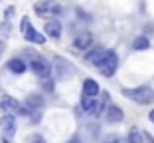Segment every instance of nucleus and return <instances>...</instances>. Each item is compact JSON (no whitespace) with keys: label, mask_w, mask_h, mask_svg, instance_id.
Instances as JSON below:
<instances>
[{"label":"nucleus","mask_w":154,"mask_h":143,"mask_svg":"<svg viewBox=\"0 0 154 143\" xmlns=\"http://www.w3.org/2000/svg\"><path fill=\"white\" fill-rule=\"evenodd\" d=\"M26 106H28V109H30V111H34V107H42V106H44V97L34 93V96H30L26 99Z\"/></svg>","instance_id":"15"},{"label":"nucleus","mask_w":154,"mask_h":143,"mask_svg":"<svg viewBox=\"0 0 154 143\" xmlns=\"http://www.w3.org/2000/svg\"><path fill=\"white\" fill-rule=\"evenodd\" d=\"M105 119L109 121V123H121L122 119H125V111L121 109L119 106H115V103H109V106L105 107Z\"/></svg>","instance_id":"7"},{"label":"nucleus","mask_w":154,"mask_h":143,"mask_svg":"<svg viewBox=\"0 0 154 143\" xmlns=\"http://www.w3.org/2000/svg\"><path fill=\"white\" fill-rule=\"evenodd\" d=\"M40 83H42V88H44L45 92H54V80H51V76L40 78Z\"/></svg>","instance_id":"17"},{"label":"nucleus","mask_w":154,"mask_h":143,"mask_svg":"<svg viewBox=\"0 0 154 143\" xmlns=\"http://www.w3.org/2000/svg\"><path fill=\"white\" fill-rule=\"evenodd\" d=\"M148 48H150V40L146 36H136L134 42H132V50H136V52H144Z\"/></svg>","instance_id":"13"},{"label":"nucleus","mask_w":154,"mask_h":143,"mask_svg":"<svg viewBox=\"0 0 154 143\" xmlns=\"http://www.w3.org/2000/svg\"><path fill=\"white\" fill-rule=\"evenodd\" d=\"M12 14H16V8H14V6H8L6 12H4V16H6V18H12Z\"/></svg>","instance_id":"18"},{"label":"nucleus","mask_w":154,"mask_h":143,"mask_svg":"<svg viewBox=\"0 0 154 143\" xmlns=\"http://www.w3.org/2000/svg\"><path fill=\"white\" fill-rule=\"evenodd\" d=\"M4 46H6L4 42H0V56H2V52H4Z\"/></svg>","instance_id":"20"},{"label":"nucleus","mask_w":154,"mask_h":143,"mask_svg":"<svg viewBox=\"0 0 154 143\" xmlns=\"http://www.w3.org/2000/svg\"><path fill=\"white\" fill-rule=\"evenodd\" d=\"M105 52H107L105 48H91V50L85 54V64H89V66H97V64H99V60L103 58Z\"/></svg>","instance_id":"12"},{"label":"nucleus","mask_w":154,"mask_h":143,"mask_svg":"<svg viewBox=\"0 0 154 143\" xmlns=\"http://www.w3.org/2000/svg\"><path fill=\"white\" fill-rule=\"evenodd\" d=\"M34 10H36V14H40V16L51 14V2H38V4L34 6Z\"/></svg>","instance_id":"16"},{"label":"nucleus","mask_w":154,"mask_h":143,"mask_svg":"<svg viewBox=\"0 0 154 143\" xmlns=\"http://www.w3.org/2000/svg\"><path fill=\"white\" fill-rule=\"evenodd\" d=\"M95 68L99 70L101 76H105V78H113L115 72H117V68H119V56H117V52H115V50H107Z\"/></svg>","instance_id":"2"},{"label":"nucleus","mask_w":154,"mask_h":143,"mask_svg":"<svg viewBox=\"0 0 154 143\" xmlns=\"http://www.w3.org/2000/svg\"><path fill=\"white\" fill-rule=\"evenodd\" d=\"M16 127H18V123H16L14 113H6V115L0 119V133L4 135V139L14 137V135H16Z\"/></svg>","instance_id":"5"},{"label":"nucleus","mask_w":154,"mask_h":143,"mask_svg":"<svg viewBox=\"0 0 154 143\" xmlns=\"http://www.w3.org/2000/svg\"><path fill=\"white\" fill-rule=\"evenodd\" d=\"M22 34H24V40H26V42H32V44H45V34L38 32L32 24H28V28L24 30Z\"/></svg>","instance_id":"10"},{"label":"nucleus","mask_w":154,"mask_h":143,"mask_svg":"<svg viewBox=\"0 0 154 143\" xmlns=\"http://www.w3.org/2000/svg\"><path fill=\"white\" fill-rule=\"evenodd\" d=\"M148 119H150V121H152V123H154V109H152V111H150V113H148Z\"/></svg>","instance_id":"19"},{"label":"nucleus","mask_w":154,"mask_h":143,"mask_svg":"<svg viewBox=\"0 0 154 143\" xmlns=\"http://www.w3.org/2000/svg\"><path fill=\"white\" fill-rule=\"evenodd\" d=\"M101 93V86L97 83V80L93 78H87L83 82V88H81V97H97Z\"/></svg>","instance_id":"9"},{"label":"nucleus","mask_w":154,"mask_h":143,"mask_svg":"<svg viewBox=\"0 0 154 143\" xmlns=\"http://www.w3.org/2000/svg\"><path fill=\"white\" fill-rule=\"evenodd\" d=\"M6 68H8V72L20 76V74H24V72L28 70V64L22 60V58H10L8 64H6Z\"/></svg>","instance_id":"11"},{"label":"nucleus","mask_w":154,"mask_h":143,"mask_svg":"<svg viewBox=\"0 0 154 143\" xmlns=\"http://www.w3.org/2000/svg\"><path fill=\"white\" fill-rule=\"evenodd\" d=\"M91 46H93V34L91 32H79L75 36V40H73V48H75V50L85 52V50H89Z\"/></svg>","instance_id":"8"},{"label":"nucleus","mask_w":154,"mask_h":143,"mask_svg":"<svg viewBox=\"0 0 154 143\" xmlns=\"http://www.w3.org/2000/svg\"><path fill=\"white\" fill-rule=\"evenodd\" d=\"M28 56H30V62H28V64H30V70H32L38 78L51 76V64L45 60L44 56L36 54V52H32V54H28Z\"/></svg>","instance_id":"3"},{"label":"nucleus","mask_w":154,"mask_h":143,"mask_svg":"<svg viewBox=\"0 0 154 143\" xmlns=\"http://www.w3.org/2000/svg\"><path fill=\"white\" fill-rule=\"evenodd\" d=\"M122 96L138 103V106H150L154 103V88L150 86H138V88H122Z\"/></svg>","instance_id":"1"},{"label":"nucleus","mask_w":154,"mask_h":143,"mask_svg":"<svg viewBox=\"0 0 154 143\" xmlns=\"http://www.w3.org/2000/svg\"><path fill=\"white\" fill-rule=\"evenodd\" d=\"M44 32H45V36L51 38V40H59V38H61V34H63V26H61V22H59V20H55V18L45 20Z\"/></svg>","instance_id":"6"},{"label":"nucleus","mask_w":154,"mask_h":143,"mask_svg":"<svg viewBox=\"0 0 154 143\" xmlns=\"http://www.w3.org/2000/svg\"><path fill=\"white\" fill-rule=\"evenodd\" d=\"M0 109L6 113H14V115H28L32 111L28 109V106L20 103L18 99H14L12 96H2L0 97Z\"/></svg>","instance_id":"4"},{"label":"nucleus","mask_w":154,"mask_h":143,"mask_svg":"<svg viewBox=\"0 0 154 143\" xmlns=\"http://www.w3.org/2000/svg\"><path fill=\"white\" fill-rule=\"evenodd\" d=\"M142 139H148V141H152V137H150V135H144L140 129H136V127H132V129L128 131V141H132V143H140Z\"/></svg>","instance_id":"14"}]
</instances>
